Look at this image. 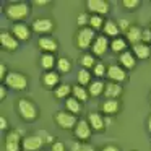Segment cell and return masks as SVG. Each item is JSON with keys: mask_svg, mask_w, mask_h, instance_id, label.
Here are the masks:
<instances>
[{"mask_svg": "<svg viewBox=\"0 0 151 151\" xmlns=\"http://www.w3.org/2000/svg\"><path fill=\"white\" fill-rule=\"evenodd\" d=\"M141 42L145 44H150L151 42V29H143V34H141Z\"/></svg>", "mask_w": 151, "mask_h": 151, "instance_id": "cell-38", "label": "cell"}, {"mask_svg": "<svg viewBox=\"0 0 151 151\" xmlns=\"http://www.w3.org/2000/svg\"><path fill=\"white\" fill-rule=\"evenodd\" d=\"M42 146H44V141L37 133L26 135V137L21 140V148H23L24 151H39Z\"/></svg>", "mask_w": 151, "mask_h": 151, "instance_id": "cell-6", "label": "cell"}, {"mask_svg": "<svg viewBox=\"0 0 151 151\" xmlns=\"http://www.w3.org/2000/svg\"><path fill=\"white\" fill-rule=\"evenodd\" d=\"M104 88H106V83H102L101 80H96V81L89 83L88 93H89V96H93V98H98V96L104 94Z\"/></svg>", "mask_w": 151, "mask_h": 151, "instance_id": "cell-23", "label": "cell"}, {"mask_svg": "<svg viewBox=\"0 0 151 151\" xmlns=\"http://www.w3.org/2000/svg\"><path fill=\"white\" fill-rule=\"evenodd\" d=\"M18 114L24 119V120H36L37 119V107L33 101L29 99H20L18 101Z\"/></svg>", "mask_w": 151, "mask_h": 151, "instance_id": "cell-2", "label": "cell"}, {"mask_svg": "<svg viewBox=\"0 0 151 151\" xmlns=\"http://www.w3.org/2000/svg\"><path fill=\"white\" fill-rule=\"evenodd\" d=\"M150 101H151V93H150Z\"/></svg>", "mask_w": 151, "mask_h": 151, "instance_id": "cell-50", "label": "cell"}, {"mask_svg": "<svg viewBox=\"0 0 151 151\" xmlns=\"http://www.w3.org/2000/svg\"><path fill=\"white\" fill-rule=\"evenodd\" d=\"M65 107L68 109L70 112H72V114H80V101L76 98H67V101H65Z\"/></svg>", "mask_w": 151, "mask_h": 151, "instance_id": "cell-30", "label": "cell"}, {"mask_svg": "<svg viewBox=\"0 0 151 151\" xmlns=\"http://www.w3.org/2000/svg\"><path fill=\"white\" fill-rule=\"evenodd\" d=\"M36 133L39 135L41 138H42L44 145H47V143H54V137L49 133V132H46V130H37Z\"/></svg>", "mask_w": 151, "mask_h": 151, "instance_id": "cell-35", "label": "cell"}, {"mask_svg": "<svg viewBox=\"0 0 151 151\" xmlns=\"http://www.w3.org/2000/svg\"><path fill=\"white\" fill-rule=\"evenodd\" d=\"M72 93H73V98H76L78 101H88V89H85V86H80V85H75L72 88Z\"/></svg>", "mask_w": 151, "mask_h": 151, "instance_id": "cell-25", "label": "cell"}, {"mask_svg": "<svg viewBox=\"0 0 151 151\" xmlns=\"http://www.w3.org/2000/svg\"><path fill=\"white\" fill-rule=\"evenodd\" d=\"M102 111L107 115H115L120 111V102H119V99H106L104 104H102Z\"/></svg>", "mask_w": 151, "mask_h": 151, "instance_id": "cell-22", "label": "cell"}, {"mask_svg": "<svg viewBox=\"0 0 151 151\" xmlns=\"http://www.w3.org/2000/svg\"><path fill=\"white\" fill-rule=\"evenodd\" d=\"M93 73H94L98 78H101V76H104L106 73H107V68L104 67V63H102V62H96V65L93 67Z\"/></svg>", "mask_w": 151, "mask_h": 151, "instance_id": "cell-34", "label": "cell"}, {"mask_svg": "<svg viewBox=\"0 0 151 151\" xmlns=\"http://www.w3.org/2000/svg\"><path fill=\"white\" fill-rule=\"evenodd\" d=\"M148 132L151 133V115H150V119H148Z\"/></svg>", "mask_w": 151, "mask_h": 151, "instance_id": "cell-49", "label": "cell"}, {"mask_svg": "<svg viewBox=\"0 0 151 151\" xmlns=\"http://www.w3.org/2000/svg\"><path fill=\"white\" fill-rule=\"evenodd\" d=\"M5 85L12 89L23 91L28 86V78H26V75H23V73H20V72H10L7 75V78H5Z\"/></svg>", "mask_w": 151, "mask_h": 151, "instance_id": "cell-4", "label": "cell"}, {"mask_svg": "<svg viewBox=\"0 0 151 151\" xmlns=\"http://www.w3.org/2000/svg\"><path fill=\"white\" fill-rule=\"evenodd\" d=\"M111 46L109 44V39H107V36H104V34H101V36H96V39H94V42H93V46H91V50H93V55H102V54L107 50V47Z\"/></svg>", "mask_w": 151, "mask_h": 151, "instance_id": "cell-12", "label": "cell"}, {"mask_svg": "<svg viewBox=\"0 0 151 151\" xmlns=\"http://www.w3.org/2000/svg\"><path fill=\"white\" fill-rule=\"evenodd\" d=\"M91 130L93 128H91V125L88 124V120H78V124H76V127H75V137L81 141H86L91 137Z\"/></svg>", "mask_w": 151, "mask_h": 151, "instance_id": "cell-13", "label": "cell"}, {"mask_svg": "<svg viewBox=\"0 0 151 151\" xmlns=\"http://www.w3.org/2000/svg\"><path fill=\"white\" fill-rule=\"evenodd\" d=\"M111 49L114 50V52H125L127 50V41L124 39V37H115V39L111 41Z\"/></svg>", "mask_w": 151, "mask_h": 151, "instance_id": "cell-26", "label": "cell"}, {"mask_svg": "<svg viewBox=\"0 0 151 151\" xmlns=\"http://www.w3.org/2000/svg\"><path fill=\"white\" fill-rule=\"evenodd\" d=\"M119 62H120V67H124V68H133L135 63H137V57L133 55V52H130V50H125V52L120 54V57H119Z\"/></svg>", "mask_w": 151, "mask_h": 151, "instance_id": "cell-21", "label": "cell"}, {"mask_svg": "<svg viewBox=\"0 0 151 151\" xmlns=\"http://www.w3.org/2000/svg\"><path fill=\"white\" fill-rule=\"evenodd\" d=\"M18 42H20V41L13 36V33H8V31H2V33H0V44H2L4 49L17 50L18 49Z\"/></svg>", "mask_w": 151, "mask_h": 151, "instance_id": "cell-9", "label": "cell"}, {"mask_svg": "<svg viewBox=\"0 0 151 151\" xmlns=\"http://www.w3.org/2000/svg\"><path fill=\"white\" fill-rule=\"evenodd\" d=\"M132 52L137 59H148L151 55V47L145 42H138L135 46H132Z\"/></svg>", "mask_w": 151, "mask_h": 151, "instance_id": "cell-17", "label": "cell"}, {"mask_svg": "<svg viewBox=\"0 0 151 151\" xmlns=\"http://www.w3.org/2000/svg\"><path fill=\"white\" fill-rule=\"evenodd\" d=\"M42 85L49 89H55L59 86V73L55 72H46L42 75Z\"/></svg>", "mask_w": 151, "mask_h": 151, "instance_id": "cell-20", "label": "cell"}, {"mask_svg": "<svg viewBox=\"0 0 151 151\" xmlns=\"http://www.w3.org/2000/svg\"><path fill=\"white\" fill-rule=\"evenodd\" d=\"M86 7L89 8V12H93V15H106L109 12V4L106 0H88Z\"/></svg>", "mask_w": 151, "mask_h": 151, "instance_id": "cell-10", "label": "cell"}, {"mask_svg": "<svg viewBox=\"0 0 151 151\" xmlns=\"http://www.w3.org/2000/svg\"><path fill=\"white\" fill-rule=\"evenodd\" d=\"M72 93V86L70 85H65V83H62V85H59L55 89H54V94H55L57 99H62V98H67V96Z\"/></svg>", "mask_w": 151, "mask_h": 151, "instance_id": "cell-28", "label": "cell"}, {"mask_svg": "<svg viewBox=\"0 0 151 151\" xmlns=\"http://www.w3.org/2000/svg\"><path fill=\"white\" fill-rule=\"evenodd\" d=\"M33 4L34 5H47L49 4V0H34Z\"/></svg>", "mask_w": 151, "mask_h": 151, "instance_id": "cell-46", "label": "cell"}, {"mask_svg": "<svg viewBox=\"0 0 151 151\" xmlns=\"http://www.w3.org/2000/svg\"><path fill=\"white\" fill-rule=\"evenodd\" d=\"M7 76H5V65L4 63H0V80H5Z\"/></svg>", "mask_w": 151, "mask_h": 151, "instance_id": "cell-43", "label": "cell"}, {"mask_svg": "<svg viewBox=\"0 0 151 151\" xmlns=\"http://www.w3.org/2000/svg\"><path fill=\"white\" fill-rule=\"evenodd\" d=\"M122 5H124L125 8H128V10H133V8L140 7V2H138V0H124Z\"/></svg>", "mask_w": 151, "mask_h": 151, "instance_id": "cell-36", "label": "cell"}, {"mask_svg": "<svg viewBox=\"0 0 151 151\" xmlns=\"http://www.w3.org/2000/svg\"><path fill=\"white\" fill-rule=\"evenodd\" d=\"M52 29H54V23L49 18H39L33 23V31L41 34V36H47Z\"/></svg>", "mask_w": 151, "mask_h": 151, "instance_id": "cell-8", "label": "cell"}, {"mask_svg": "<svg viewBox=\"0 0 151 151\" xmlns=\"http://www.w3.org/2000/svg\"><path fill=\"white\" fill-rule=\"evenodd\" d=\"M57 72L60 73H68L70 68H72V62H70L68 59H65V57H60L59 60H57Z\"/></svg>", "mask_w": 151, "mask_h": 151, "instance_id": "cell-32", "label": "cell"}, {"mask_svg": "<svg viewBox=\"0 0 151 151\" xmlns=\"http://www.w3.org/2000/svg\"><path fill=\"white\" fill-rule=\"evenodd\" d=\"M102 151H120V150H119L115 145H106V146L102 148Z\"/></svg>", "mask_w": 151, "mask_h": 151, "instance_id": "cell-42", "label": "cell"}, {"mask_svg": "<svg viewBox=\"0 0 151 151\" xmlns=\"http://www.w3.org/2000/svg\"><path fill=\"white\" fill-rule=\"evenodd\" d=\"M112 124H114V120H112V117H109V115H107V117L104 119V125H106V127H111Z\"/></svg>", "mask_w": 151, "mask_h": 151, "instance_id": "cell-44", "label": "cell"}, {"mask_svg": "<svg viewBox=\"0 0 151 151\" xmlns=\"http://www.w3.org/2000/svg\"><path fill=\"white\" fill-rule=\"evenodd\" d=\"M86 24H89V17L86 13H80L78 15V26L86 28Z\"/></svg>", "mask_w": 151, "mask_h": 151, "instance_id": "cell-37", "label": "cell"}, {"mask_svg": "<svg viewBox=\"0 0 151 151\" xmlns=\"http://www.w3.org/2000/svg\"><path fill=\"white\" fill-rule=\"evenodd\" d=\"M7 127H8V124H7V119H5L4 115H2V117H0V130L4 132Z\"/></svg>", "mask_w": 151, "mask_h": 151, "instance_id": "cell-41", "label": "cell"}, {"mask_svg": "<svg viewBox=\"0 0 151 151\" xmlns=\"http://www.w3.org/2000/svg\"><path fill=\"white\" fill-rule=\"evenodd\" d=\"M150 29H151V28H150Z\"/></svg>", "mask_w": 151, "mask_h": 151, "instance_id": "cell-51", "label": "cell"}, {"mask_svg": "<svg viewBox=\"0 0 151 151\" xmlns=\"http://www.w3.org/2000/svg\"><path fill=\"white\" fill-rule=\"evenodd\" d=\"M88 124L91 125V128H93V130H96V132H101V130H104V128H106L104 117L99 115L98 112H91V114L88 115Z\"/></svg>", "mask_w": 151, "mask_h": 151, "instance_id": "cell-18", "label": "cell"}, {"mask_svg": "<svg viewBox=\"0 0 151 151\" xmlns=\"http://www.w3.org/2000/svg\"><path fill=\"white\" fill-rule=\"evenodd\" d=\"M80 63H81L83 68H93V67L96 65V59L93 54H83L81 57H80Z\"/></svg>", "mask_w": 151, "mask_h": 151, "instance_id": "cell-29", "label": "cell"}, {"mask_svg": "<svg viewBox=\"0 0 151 151\" xmlns=\"http://www.w3.org/2000/svg\"><path fill=\"white\" fill-rule=\"evenodd\" d=\"M127 41L132 44V46H135V44H138V42H141V34H143V29H141L140 26H130L128 28V31L127 33Z\"/></svg>", "mask_w": 151, "mask_h": 151, "instance_id": "cell-19", "label": "cell"}, {"mask_svg": "<svg viewBox=\"0 0 151 151\" xmlns=\"http://www.w3.org/2000/svg\"><path fill=\"white\" fill-rule=\"evenodd\" d=\"M37 44H39L41 50H42L44 54H52L54 50H57V46H59L57 41L50 36H41L39 41H37Z\"/></svg>", "mask_w": 151, "mask_h": 151, "instance_id": "cell-15", "label": "cell"}, {"mask_svg": "<svg viewBox=\"0 0 151 151\" xmlns=\"http://www.w3.org/2000/svg\"><path fill=\"white\" fill-rule=\"evenodd\" d=\"M0 99H5V85L0 86Z\"/></svg>", "mask_w": 151, "mask_h": 151, "instance_id": "cell-48", "label": "cell"}, {"mask_svg": "<svg viewBox=\"0 0 151 151\" xmlns=\"http://www.w3.org/2000/svg\"><path fill=\"white\" fill-rule=\"evenodd\" d=\"M76 80H78V85H80V86H85V85L89 86V83H91V73H89L86 68H81V70L78 72Z\"/></svg>", "mask_w": 151, "mask_h": 151, "instance_id": "cell-31", "label": "cell"}, {"mask_svg": "<svg viewBox=\"0 0 151 151\" xmlns=\"http://www.w3.org/2000/svg\"><path fill=\"white\" fill-rule=\"evenodd\" d=\"M5 15H7L10 20H13L15 23H20V20H24V18L29 15V7H28V4H24V2H15V4L7 5Z\"/></svg>", "mask_w": 151, "mask_h": 151, "instance_id": "cell-1", "label": "cell"}, {"mask_svg": "<svg viewBox=\"0 0 151 151\" xmlns=\"http://www.w3.org/2000/svg\"><path fill=\"white\" fill-rule=\"evenodd\" d=\"M54 120H55V124L59 125L60 128H63V130H72V128H75L76 124H78L76 115L72 114V112H67V111L57 112V114L54 115Z\"/></svg>", "mask_w": 151, "mask_h": 151, "instance_id": "cell-3", "label": "cell"}, {"mask_svg": "<svg viewBox=\"0 0 151 151\" xmlns=\"http://www.w3.org/2000/svg\"><path fill=\"white\" fill-rule=\"evenodd\" d=\"M124 93V89H122V86L119 85V83H114V81H109L106 83V88H104V96L107 99H117L119 96Z\"/></svg>", "mask_w": 151, "mask_h": 151, "instance_id": "cell-16", "label": "cell"}, {"mask_svg": "<svg viewBox=\"0 0 151 151\" xmlns=\"http://www.w3.org/2000/svg\"><path fill=\"white\" fill-rule=\"evenodd\" d=\"M52 151H65V145L62 141H54L52 143Z\"/></svg>", "mask_w": 151, "mask_h": 151, "instance_id": "cell-40", "label": "cell"}, {"mask_svg": "<svg viewBox=\"0 0 151 151\" xmlns=\"http://www.w3.org/2000/svg\"><path fill=\"white\" fill-rule=\"evenodd\" d=\"M102 31H104V36H111V37H119V34H120V29H119L117 23L115 21H106L104 23V28H102Z\"/></svg>", "mask_w": 151, "mask_h": 151, "instance_id": "cell-24", "label": "cell"}, {"mask_svg": "<svg viewBox=\"0 0 151 151\" xmlns=\"http://www.w3.org/2000/svg\"><path fill=\"white\" fill-rule=\"evenodd\" d=\"M12 33H13V36L17 37L18 41H28L31 36V29L26 26L24 23H15L13 26H12Z\"/></svg>", "mask_w": 151, "mask_h": 151, "instance_id": "cell-14", "label": "cell"}, {"mask_svg": "<svg viewBox=\"0 0 151 151\" xmlns=\"http://www.w3.org/2000/svg\"><path fill=\"white\" fill-rule=\"evenodd\" d=\"M94 39H96V34H94V29H91V28H80V31L76 33V46L80 49L91 47Z\"/></svg>", "mask_w": 151, "mask_h": 151, "instance_id": "cell-5", "label": "cell"}, {"mask_svg": "<svg viewBox=\"0 0 151 151\" xmlns=\"http://www.w3.org/2000/svg\"><path fill=\"white\" fill-rule=\"evenodd\" d=\"M81 146H83V145L76 141V143H73V145H72V148H73L72 151H81Z\"/></svg>", "mask_w": 151, "mask_h": 151, "instance_id": "cell-45", "label": "cell"}, {"mask_svg": "<svg viewBox=\"0 0 151 151\" xmlns=\"http://www.w3.org/2000/svg\"><path fill=\"white\" fill-rule=\"evenodd\" d=\"M20 133L17 130H12L5 137V151H20Z\"/></svg>", "mask_w": 151, "mask_h": 151, "instance_id": "cell-11", "label": "cell"}, {"mask_svg": "<svg viewBox=\"0 0 151 151\" xmlns=\"http://www.w3.org/2000/svg\"><path fill=\"white\" fill-rule=\"evenodd\" d=\"M89 28L94 29V31L104 28V20H102V17H99V15H91V17H89Z\"/></svg>", "mask_w": 151, "mask_h": 151, "instance_id": "cell-33", "label": "cell"}, {"mask_svg": "<svg viewBox=\"0 0 151 151\" xmlns=\"http://www.w3.org/2000/svg\"><path fill=\"white\" fill-rule=\"evenodd\" d=\"M117 26H119V29H120V33H122V31H124V33H127L128 28H130V24L127 23V20H120L117 23Z\"/></svg>", "mask_w": 151, "mask_h": 151, "instance_id": "cell-39", "label": "cell"}, {"mask_svg": "<svg viewBox=\"0 0 151 151\" xmlns=\"http://www.w3.org/2000/svg\"><path fill=\"white\" fill-rule=\"evenodd\" d=\"M106 75H107L109 81H114V83H122V81L127 80V72H125V68L120 65H111L107 68V73H106Z\"/></svg>", "mask_w": 151, "mask_h": 151, "instance_id": "cell-7", "label": "cell"}, {"mask_svg": "<svg viewBox=\"0 0 151 151\" xmlns=\"http://www.w3.org/2000/svg\"><path fill=\"white\" fill-rule=\"evenodd\" d=\"M81 151H94V148H93L91 145H83V146H81Z\"/></svg>", "mask_w": 151, "mask_h": 151, "instance_id": "cell-47", "label": "cell"}, {"mask_svg": "<svg viewBox=\"0 0 151 151\" xmlns=\"http://www.w3.org/2000/svg\"><path fill=\"white\" fill-rule=\"evenodd\" d=\"M54 65H57V60L52 54H42L41 55V67L44 70H50Z\"/></svg>", "mask_w": 151, "mask_h": 151, "instance_id": "cell-27", "label": "cell"}]
</instances>
